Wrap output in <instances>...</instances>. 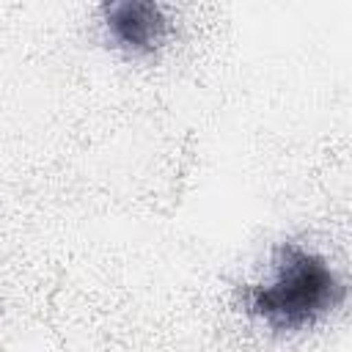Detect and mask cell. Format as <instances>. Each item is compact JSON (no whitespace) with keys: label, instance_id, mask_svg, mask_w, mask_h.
<instances>
[{"label":"cell","instance_id":"1","mask_svg":"<svg viewBox=\"0 0 352 352\" xmlns=\"http://www.w3.org/2000/svg\"><path fill=\"white\" fill-rule=\"evenodd\" d=\"M272 280L245 289V311L275 333H297L314 327L322 316L344 302L346 286L333 267L294 245L283 242L272 253Z\"/></svg>","mask_w":352,"mask_h":352},{"label":"cell","instance_id":"2","mask_svg":"<svg viewBox=\"0 0 352 352\" xmlns=\"http://www.w3.org/2000/svg\"><path fill=\"white\" fill-rule=\"evenodd\" d=\"M104 25L116 47L129 55L157 52L170 33L165 8L146 0H121L104 6Z\"/></svg>","mask_w":352,"mask_h":352}]
</instances>
